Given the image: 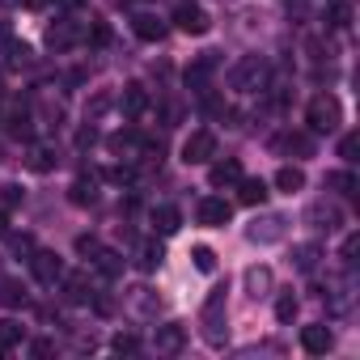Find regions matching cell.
I'll use <instances>...</instances> for the list:
<instances>
[{"instance_id": "cell-12", "label": "cell", "mask_w": 360, "mask_h": 360, "mask_svg": "<svg viewBox=\"0 0 360 360\" xmlns=\"http://www.w3.org/2000/svg\"><path fill=\"white\" fill-rule=\"evenodd\" d=\"M123 305H127L136 318H157V314H161V297H157L153 288H144V284H140V288H127V292H123Z\"/></svg>"}, {"instance_id": "cell-9", "label": "cell", "mask_w": 360, "mask_h": 360, "mask_svg": "<svg viewBox=\"0 0 360 360\" xmlns=\"http://www.w3.org/2000/svg\"><path fill=\"white\" fill-rule=\"evenodd\" d=\"M153 347H157V356H178V352L187 347V326H183V322L157 326V330H153Z\"/></svg>"}, {"instance_id": "cell-25", "label": "cell", "mask_w": 360, "mask_h": 360, "mask_svg": "<svg viewBox=\"0 0 360 360\" xmlns=\"http://www.w3.org/2000/svg\"><path fill=\"white\" fill-rule=\"evenodd\" d=\"M56 161H60V157H56V148H51V144H30V148H26V165H30L34 174L56 169Z\"/></svg>"}, {"instance_id": "cell-47", "label": "cell", "mask_w": 360, "mask_h": 360, "mask_svg": "<svg viewBox=\"0 0 360 360\" xmlns=\"http://www.w3.org/2000/svg\"><path fill=\"white\" fill-rule=\"evenodd\" d=\"M18 5H22V9H47L51 0H18Z\"/></svg>"}, {"instance_id": "cell-39", "label": "cell", "mask_w": 360, "mask_h": 360, "mask_svg": "<svg viewBox=\"0 0 360 360\" xmlns=\"http://www.w3.org/2000/svg\"><path fill=\"white\" fill-rule=\"evenodd\" d=\"M110 347H115L119 356H136V352H140V339H136V335H115Z\"/></svg>"}, {"instance_id": "cell-13", "label": "cell", "mask_w": 360, "mask_h": 360, "mask_svg": "<svg viewBox=\"0 0 360 360\" xmlns=\"http://www.w3.org/2000/svg\"><path fill=\"white\" fill-rule=\"evenodd\" d=\"M81 39H85V30H81L72 18H64V22L47 26V47H51V51H68V47H77Z\"/></svg>"}, {"instance_id": "cell-21", "label": "cell", "mask_w": 360, "mask_h": 360, "mask_svg": "<svg viewBox=\"0 0 360 360\" xmlns=\"http://www.w3.org/2000/svg\"><path fill=\"white\" fill-rule=\"evenodd\" d=\"M131 30H136V39H140V43H161V39H165V22H161V18H153V13H136Z\"/></svg>"}, {"instance_id": "cell-50", "label": "cell", "mask_w": 360, "mask_h": 360, "mask_svg": "<svg viewBox=\"0 0 360 360\" xmlns=\"http://www.w3.org/2000/svg\"><path fill=\"white\" fill-rule=\"evenodd\" d=\"M9 39V22H0V43H5Z\"/></svg>"}, {"instance_id": "cell-1", "label": "cell", "mask_w": 360, "mask_h": 360, "mask_svg": "<svg viewBox=\"0 0 360 360\" xmlns=\"http://www.w3.org/2000/svg\"><path fill=\"white\" fill-rule=\"evenodd\" d=\"M229 305H225V288H212L208 292V301H204V309H200V326H204V339H208V347H225V339H229Z\"/></svg>"}, {"instance_id": "cell-48", "label": "cell", "mask_w": 360, "mask_h": 360, "mask_svg": "<svg viewBox=\"0 0 360 360\" xmlns=\"http://www.w3.org/2000/svg\"><path fill=\"white\" fill-rule=\"evenodd\" d=\"M85 0H60V9H81Z\"/></svg>"}, {"instance_id": "cell-8", "label": "cell", "mask_w": 360, "mask_h": 360, "mask_svg": "<svg viewBox=\"0 0 360 360\" xmlns=\"http://www.w3.org/2000/svg\"><path fill=\"white\" fill-rule=\"evenodd\" d=\"M30 271H34V280H39L43 288H56V284L64 280V263H60V255H51V250H34V255H30Z\"/></svg>"}, {"instance_id": "cell-11", "label": "cell", "mask_w": 360, "mask_h": 360, "mask_svg": "<svg viewBox=\"0 0 360 360\" xmlns=\"http://www.w3.org/2000/svg\"><path fill=\"white\" fill-rule=\"evenodd\" d=\"M174 26L183 30V34H208V30H212V18H208L200 5H187V0H183V5L174 9Z\"/></svg>"}, {"instance_id": "cell-31", "label": "cell", "mask_w": 360, "mask_h": 360, "mask_svg": "<svg viewBox=\"0 0 360 360\" xmlns=\"http://www.w3.org/2000/svg\"><path fill=\"white\" fill-rule=\"evenodd\" d=\"M238 200H242V204H250V208H255V204H263V200H267V183H263V178H242Z\"/></svg>"}, {"instance_id": "cell-2", "label": "cell", "mask_w": 360, "mask_h": 360, "mask_svg": "<svg viewBox=\"0 0 360 360\" xmlns=\"http://www.w3.org/2000/svg\"><path fill=\"white\" fill-rule=\"evenodd\" d=\"M305 123H309V131H339V123H343V106H339V98L335 94H318V98H309V106H305Z\"/></svg>"}, {"instance_id": "cell-3", "label": "cell", "mask_w": 360, "mask_h": 360, "mask_svg": "<svg viewBox=\"0 0 360 360\" xmlns=\"http://www.w3.org/2000/svg\"><path fill=\"white\" fill-rule=\"evenodd\" d=\"M322 301H326V309H330L335 318H347V314L356 309V276H352V267H343V276L326 280Z\"/></svg>"}, {"instance_id": "cell-16", "label": "cell", "mask_w": 360, "mask_h": 360, "mask_svg": "<svg viewBox=\"0 0 360 360\" xmlns=\"http://www.w3.org/2000/svg\"><path fill=\"white\" fill-rule=\"evenodd\" d=\"M195 217H200V225H208V229H221V225H229V217H233V208H229L225 200H217V195H208V200H200V208H195Z\"/></svg>"}, {"instance_id": "cell-33", "label": "cell", "mask_w": 360, "mask_h": 360, "mask_svg": "<svg viewBox=\"0 0 360 360\" xmlns=\"http://www.w3.org/2000/svg\"><path fill=\"white\" fill-rule=\"evenodd\" d=\"M22 339H26V326H22V322H13V318L0 322V356H5L9 347H18Z\"/></svg>"}, {"instance_id": "cell-45", "label": "cell", "mask_w": 360, "mask_h": 360, "mask_svg": "<svg viewBox=\"0 0 360 360\" xmlns=\"http://www.w3.org/2000/svg\"><path fill=\"white\" fill-rule=\"evenodd\" d=\"M0 200H5V208H18L22 204V187H0Z\"/></svg>"}, {"instance_id": "cell-30", "label": "cell", "mask_w": 360, "mask_h": 360, "mask_svg": "<svg viewBox=\"0 0 360 360\" xmlns=\"http://www.w3.org/2000/svg\"><path fill=\"white\" fill-rule=\"evenodd\" d=\"M60 284H64L68 301H77V305H85V301L94 297V284H89V276H64Z\"/></svg>"}, {"instance_id": "cell-32", "label": "cell", "mask_w": 360, "mask_h": 360, "mask_svg": "<svg viewBox=\"0 0 360 360\" xmlns=\"http://www.w3.org/2000/svg\"><path fill=\"white\" fill-rule=\"evenodd\" d=\"M326 26H330V30H347V26H352V5H347V0H330Z\"/></svg>"}, {"instance_id": "cell-6", "label": "cell", "mask_w": 360, "mask_h": 360, "mask_svg": "<svg viewBox=\"0 0 360 360\" xmlns=\"http://www.w3.org/2000/svg\"><path fill=\"white\" fill-rule=\"evenodd\" d=\"M246 238H250V242H259V246L284 242V238H288V217H284V212H263V217H255V221H250Z\"/></svg>"}, {"instance_id": "cell-46", "label": "cell", "mask_w": 360, "mask_h": 360, "mask_svg": "<svg viewBox=\"0 0 360 360\" xmlns=\"http://www.w3.org/2000/svg\"><path fill=\"white\" fill-rule=\"evenodd\" d=\"M30 352H34V356H51V352H56V343H51V339H34V343H30Z\"/></svg>"}, {"instance_id": "cell-28", "label": "cell", "mask_w": 360, "mask_h": 360, "mask_svg": "<svg viewBox=\"0 0 360 360\" xmlns=\"http://www.w3.org/2000/svg\"><path fill=\"white\" fill-rule=\"evenodd\" d=\"M276 187L288 191V195L301 191V187H305V169H301V165H280V169H276Z\"/></svg>"}, {"instance_id": "cell-24", "label": "cell", "mask_w": 360, "mask_h": 360, "mask_svg": "<svg viewBox=\"0 0 360 360\" xmlns=\"http://www.w3.org/2000/svg\"><path fill=\"white\" fill-rule=\"evenodd\" d=\"M276 153H297V157H314V140L305 136V131H288V136H280L276 144H271Z\"/></svg>"}, {"instance_id": "cell-26", "label": "cell", "mask_w": 360, "mask_h": 360, "mask_svg": "<svg viewBox=\"0 0 360 360\" xmlns=\"http://www.w3.org/2000/svg\"><path fill=\"white\" fill-rule=\"evenodd\" d=\"M5 123H9V136H30V123H34V115H30V106L13 102V106H9V115H5Z\"/></svg>"}, {"instance_id": "cell-49", "label": "cell", "mask_w": 360, "mask_h": 360, "mask_svg": "<svg viewBox=\"0 0 360 360\" xmlns=\"http://www.w3.org/2000/svg\"><path fill=\"white\" fill-rule=\"evenodd\" d=\"M9 233V212H0V238Z\"/></svg>"}, {"instance_id": "cell-22", "label": "cell", "mask_w": 360, "mask_h": 360, "mask_svg": "<svg viewBox=\"0 0 360 360\" xmlns=\"http://www.w3.org/2000/svg\"><path fill=\"white\" fill-rule=\"evenodd\" d=\"M153 229H157L161 238L178 233V229H183V212H178L174 204H161V208H153Z\"/></svg>"}, {"instance_id": "cell-7", "label": "cell", "mask_w": 360, "mask_h": 360, "mask_svg": "<svg viewBox=\"0 0 360 360\" xmlns=\"http://www.w3.org/2000/svg\"><path fill=\"white\" fill-rule=\"evenodd\" d=\"M0 68H5V72H26V68H34V51L22 43V39H5V43H0Z\"/></svg>"}, {"instance_id": "cell-36", "label": "cell", "mask_w": 360, "mask_h": 360, "mask_svg": "<svg viewBox=\"0 0 360 360\" xmlns=\"http://www.w3.org/2000/svg\"><path fill=\"white\" fill-rule=\"evenodd\" d=\"M191 259H195V271H204V276L217 271V250H212V246H195Z\"/></svg>"}, {"instance_id": "cell-27", "label": "cell", "mask_w": 360, "mask_h": 360, "mask_svg": "<svg viewBox=\"0 0 360 360\" xmlns=\"http://www.w3.org/2000/svg\"><path fill=\"white\" fill-rule=\"evenodd\" d=\"M161 259H165V250H161L157 238H153V242H140V250H136V267H140V271H157Z\"/></svg>"}, {"instance_id": "cell-10", "label": "cell", "mask_w": 360, "mask_h": 360, "mask_svg": "<svg viewBox=\"0 0 360 360\" xmlns=\"http://www.w3.org/2000/svg\"><path fill=\"white\" fill-rule=\"evenodd\" d=\"M217 157V136L204 127V131H191L187 136V144H183V161L187 165H204V161H212Z\"/></svg>"}, {"instance_id": "cell-43", "label": "cell", "mask_w": 360, "mask_h": 360, "mask_svg": "<svg viewBox=\"0 0 360 360\" xmlns=\"http://www.w3.org/2000/svg\"><path fill=\"white\" fill-rule=\"evenodd\" d=\"M85 39H89L94 47H106V43H110V26H106V22H94V30H85Z\"/></svg>"}, {"instance_id": "cell-14", "label": "cell", "mask_w": 360, "mask_h": 360, "mask_svg": "<svg viewBox=\"0 0 360 360\" xmlns=\"http://www.w3.org/2000/svg\"><path fill=\"white\" fill-rule=\"evenodd\" d=\"M301 347H305L309 356H326V352L335 347V330H330L326 322H314V326H301Z\"/></svg>"}, {"instance_id": "cell-4", "label": "cell", "mask_w": 360, "mask_h": 360, "mask_svg": "<svg viewBox=\"0 0 360 360\" xmlns=\"http://www.w3.org/2000/svg\"><path fill=\"white\" fill-rule=\"evenodd\" d=\"M229 89H238V94L267 89V60H259V56L238 60V64H233V72H229Z\"/></svg>"}, {"instance_id": "cell-20", "label": "cell", "mask_w": 360, "mask_h": 360, "mask_svg": "<svg viewBox=\"0 0 360 360\" xmlns=\"http://www.w3.org/2000/svg\"><path fill=\"white\" fill-rule=\"evenodd\" d=\"M301 276H309V271H318V263H322V246L318 242H301V246H292V259H288Z\"/></svg>"}, {"instance_id": "cell-38", "label": "cell", "mask_w": 360, "mask_h": 360, "mask_svg": "<svg viewBox=\"0 0 360 360\" xmlns=\"http://www.w3.org/2000/svg\"><path fill=\"white\" fill-rule=\"evenodd\" d=\"M5 238H9V246H13V255H34V250H39L30 233H5Z\"/></svg>"}, {"instance_id": "cell-23", "label": "cell", "mask_w": 360, "mask_h": 360, "mask_svg": "<svg viewBox=\"0 0 360 360\" xmlns=\"http://www.w3.org/2000/svg\"><path fill=\"white\" fill-rule=\"evenodd\" d=\"M68 200H72L77 208H94V204H98V178H85V174H81L77 183L68 187Z\"/></svg>"}, {"instance_id": "cell-29", "label": "cell", "mask_w": 360, "mask_h": 360, "mask_svg": "<svg viewBox=\"0 0 360 360\" xmlns=\"http://www.w3.org/2000/svg\"><path fill=\"white\" fill-rule=\"evenodd\" d=\"M89 263H94V267H98V271H102L106 280H115V276L123 271V255H119V250H106V246H102V250H98V255H94Z\"/></svg>"}, {"instance_id": "cell-35", "label": "cell", "mask_w": 360, "mask_h": 360, "mask_svg": "<svg viewBox=\"0 0 360 360\" xmlns=\"http://www.w3.org/2000/svg\"><path fill=\"white\" fill-rule=\"evenodd\" d=\"M326 187H335V191H343V195H356V191H360V183H356V174H352V169L330 174V178H326Z\"/></svg>"}, {"instance_id": "cell-42", "label": "cell", "mask_w": 360, "mask_h": 360, "mask_svg": "<svg viewBox=\"0 0 360 360\" xmlns=\"http://www.w3.org/2000/svg\"><path fill=\"white\" fill-rule=\"evenodd\" d=\"M356 250H360V238H356V233H347V238H343V250H339L343 267H356Z\"/></svg>"}, {"instance_id": "cell-40", "label": "cell", "mask_w": 360, "mask_h": 360, "mask_svg": "<svg viewBox=\"0 0 360 360\" xmlns=\"http://www.w3.org/2000/svg\"><path fill=\"white\" fill-rule=\"evenodd\" d=\"M356 148H360V140H356V131H347V136L339 140V157H343L347 165H356Z\"/></svg>"}, {"instance_id": "cell-44", "label": "cell", "mask_w": 360, "mask_h": 360, "mask_svg": "<svg viewBox=\"0 0 360 360\" xmlns=\"http://www.w3.org/2000/svg\"><path fill=\"white\" fill-rule=\"evenodd\" d=\"M89 144H98V127H94V123H85V127L77 131V148H89Z\"/></svg>"}, {"instance_id": "cell-34", "label": "cell", "mask_w": 360, "mask_h": 360, "mask_svg": "<svg viewBox=\"0 0 360 360\" xmlns=\"http://www.w3.org/2000/svg\"><path fill=\"white\" fill-rule=\"evenodd\" d=\"M0 301H5L9 309H18V305H26L30 297H26V288H22L18 280H5V284H0Z\"/></svg>"}, {"instance_id": "cell-19", "label": "cell", "mask_w": 360, "mask_h": 360, "mask_svg": "<svg viewBox=\"0 0 360 360\" xmlns=\"http://www.w3.org/2000/svg\"><path fill=\"white\" fill-rule=\"evenodd\" d=\"M242 284H246V292L259 301V297H267L271 292V284H276V276H271V267H263V263H255V267H246V276H242Z\"/></svg>"}, {"instance_id": "cell-41", "label": "cell", "mask_w": 360, "mask_h": 360, "mask_svg": "<svg viewBox=\"0 0 360 360\" xmlns=\"http://www.w3.org/2000/svg\"><path fill=\"white\" fill-rule=\"evenodd\" d=\"M98 250H102V242H98L94 233H81V238H77V255H81V259H94Z\"/></svg>"}, {"instance_id": "cell-18", "label": "cell", "mask_w": 360, "mask_h": 360, "mask_svg": "<svg viewBox=\"0 0 360 360\" xmlns=\"http://www.w3.org/2000/svg\"><path fill=\"white\" fill-rule=\"evenodd\" d=\"M208 183H212V187H238V183H242V161H238V157L212 161V169H208Z\"/></svg>"}, {"instance_id": "cell-37", "label": "cell", "mask_w": 360, "mask_h": 360, "mask_svg": "<svg viewBox=\"0 0 360 360\" xmlns=\"http://www.w3.org/2000/svg\"><path fill=\"white\" fill-rule=\"evenodd\" d=\"M297 309H301V301H297L292 292H280V301H276V318H280L284 326H288V322L297 318Z\"/></svg>"}, {"instance_id": "cell-5", "label": "cell", "mask_w": 360, "mask_h": 360, "mask_svg": "<svg viewBox=\"0 0 360 360\" xmlns=\"http://www.w3.org/2000/svg\"><path fill=\"white\" fill-rule=\"evenodd\" d=\"M305 225H309L314 233H339V229H343V208H339L335 200H314V204L305 208Z\"/></svg>"}, {"instance_id": "cell-17", "label": "cell", "mask_w": 360, "mask_h": 360, "mask_svg": "<svg viewBox=\"0 0 360 360\" xmlns=\"http://www.w3.org/2000/svg\"><path fill=\"white\" fill-rule=\"evenodd\" d=\"M119 110H123L127 119H140V115L148 110V89H144L140 81L123 85V94H119Z\"/></svg>"}, {"instance_id": "cell-15", "label": "cell", "mask_w": 360, "mask_h": 360, "mask_svg": "<svg viewBox=\"0 0 360 360\" xmlns=\"http://www.w3.org/2000/svg\"><path fill=\"white\" fill-rule=\"evenodd\" d=\"M217 68H221V51H204V56H200V60L187 68V85L204 94V89H208V77H212Z\"/></svg>"}]
</instances>
